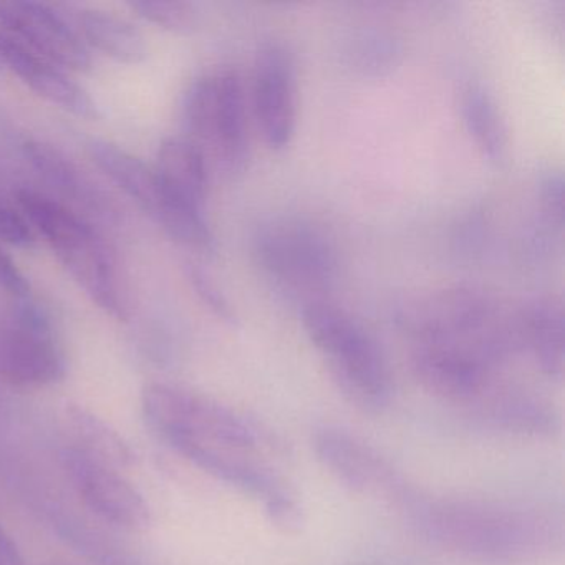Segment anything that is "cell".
<instances>
[{
  "instance_id": "6da1fadb",
  "label": "cell",
  "mask_w": 565,
  "mask_h": 565,
  "mask_svg": "<svg viewBox=\"0 0 565 565\" xmlns=\"http://www.w3.org/2000/svg\"><path fill=\"white\" fill-rule=\"evenodd\" d=\"M395 322L413 345H465L502 362L518 349L514 312L502 309L488 290L472 284L439 287L403 300Z\"/></svg>"
},
{
  "instance_id": "7a4b0ae2",
  "label": "cell",
  "mask_w": 565,
  "mask_h": 565,
  "mask_svg": "<svg viewBox=\"0 0 565 565\" xmlns=\"http://www.w3.org/2000/svg\"><path fill=\"white\" fill-rule=\"evenodd\" d=\"M302 326L353 405L379 412L390 402L388 363L375 337L352 313L329 300H316L302 307Z\"/></svg>"
},
{
  "instance_id": "3957f363",
  "label": "cell",
  "mask_w": 565,
  "mask_h": 565,
  "mask_svg": "<svg viewBox=\"0 0 565 565\" xmlns=\"http://www.w3.org/2000/svg\"><path fill=\"white\" fill-rule=\"evenodd\" d=\"M264 276L303 306L323 300L339 276V250L326 230L302 217H274L254 234Z\"/></svg>"
},
{
  "instance_id": "277c9868",
  "label": "cell",
  "mask_w": 565,
  "mask_h": 565,
  "mask_svg": "<svg viewBox=\"0 0 565 565\" xmlns=\"http://www.w3.org/2000/svg\"><path fill=\"white\" fill-rule=\"evenodd\" d=\"M188 140L203 153L207 167L226 178L249 167L250 147L243 82L234 71L198 78L184 95Z\"/></svg>"
},
{
  "instance_id": "5b68a950",
  "label": "cell",
  "mask_w": 565,
  "mask_h": 565,
  "mask_svg": "<svg viewBox=\"0 0 565 565\" xmlns=\"http://www.w3.org/2000/svg\"><path fill=\"white\" fill-rule=\"evenodd\" d=\"M19 204L32 230L47 241L75 282L105 312L121 319L124 307L114 267L104 244L92 227L57 201L34 191H21Z\"/></svg>"
},
{
  "instance_id": "8992f818",
  "label": "cell",
  "mask_w": 565,
  "mask_h": 565,
  "mask_svg": "<svg viewBox=\"0 0 565 565\" xmlns=\"http://www.w3.org/2000/svg\"><path fill=\"white\" fill-rule=\"evenodd\" d=\"M148 426L167 443H203L227 451L256 448L253 426L233 409L177 386L151 383L141 393Z\"/></svg>"
},
{
  "instance_id": "52a82bcc",
  "label": "cell",
  "mask_w": 565,
  "mask_h": 565,
  "mask_svg": "<svg viewBox=\"0 0 565 565\" xmlns=\"http://www.w3.org/2000/svg\"><path fill=\"white\" fill-rule=\"evenodd\" d=\"M64 373V353L41 312L24 307L0 319V379L38 388L58 382Z\"/></svg>"
},
{
  "instance_id": "ba28073f",
  "label": "cell",
  "mask_w": 565,
  "mask_h": 565,
  "mask_svg": "<svg viewBox=\"0 0 565 565\" xmlns=\"http://www.w3.org/2000/svg\"><path fill=\"white\" fill-rule=\"evenodd\" d=\"M253 110L267 147L286 150L296 135V62L286 45L267 42L254 62Z\"/></svg>"
},
{
  "instance_id": "9c48e42d",
  "label": "cell",
  "mask_w": 565,
  "mask_h": 565,
  "mask_svg": "<svg viewBox=\"0 0 565 565\" xmlns=\"http://www.w3.org/2000/svg\"><path fill=\"white\" fill-rule=\"evenodd\" d=\"M62 461L75 491L98 518L128 531L150 525L147 499L118 469L95 461L74 446L65 449Z\"/></svg>"
},
{
  "instance_id": "30bf717a",
  "label": "cell",
  "mask_w": 565,
  "mask_h": 565,
  "mask_svg": "<svg viewBox=\"0 0 565 565\" xmlns=\"http://www.w3.org/2000/svg\"><path fill=\"white\" fill-rule=\"evenodd\" d=\"M0 25L8 29L6 34L57 67L75 72L92 67L90 52L81 35L47 6L0 2Z\"/></svg>"
},
{
  "instance_id": "8fae6325",
  "label": "cell",
  "mask_w": 565,
  "mask_h": 565,
  "mask_svg": "<svg viewBox=\"0 0 565 565\" xmlns=\"http://www.w3.org/2000/svg\"><path fill=\"white\" fill-rule=\"evenodd\" d=\"M495 365L484 353L465 345L428 343L413 347L412 352V369L419 385L451 402L479 395Z\"/></svg>"
},
{
  "instance_id": "7c38bea8",
  "label": "cell",
  "mask_w": 565,
  "mask_h": 565,
  "mask_svg": "<svg viewBox=\"0 0 565 565\" xmlns=\"http://www.w3.org/2000/svg\"><path fill=\"white\" fill-rule=\"evenodd\" d=\"M154 173L163 200L158 223L184 214H206L210 167L188 138H168L161 143Z\"/></svg>"
},
{
  "instance_id": "4fadbf2b",
  "label": "cell",
  "mask_w": 565,
  "mask_h": 565,
  "mask_svg": "<svg viewBox=\"0 0 565 565\" xmlns=\"http://www.w3.org/2000/svg\"><path fill=\"white\" fill-rule=\"evenodd\" d=\"M429 529L438 532L439 539L469 554L491 557L505 552H518L521 547V524L511 515L495 514L488 509L441 508L429 511Z\"/></svg>"
},
{
  "instance_id": "5bb4252c",
  "label": "cell",
  "mask_w": 565,
  "mask_h": 565,
  "mask_svg": "<svg viewBox=\"0 0 565 565\" xmlns=\"http://www.w3.org/2000/svg\"><path fill=\"white\" fill-rule=\"evenodd\" d=\"M0 64L8 65L35 94L65 111L90 120L100 115L90 95L77 82L6 32H0Z\"/></svg>"
},
{
  "instance_id": "9a60e30c",
  "label": "cell",
  "mask_w": 565,
  "mask_h": 565,
  "mask_svg": "<svg viewBox=\"0 0 565 565\" xmlns=\"http://www.w3.org/2000/svg\"><path fill=\"white\" fill-rule=\"evenodd\" d=\"M514 326L519 347L531 353L545 375L561 379L565 363V316L562 300L555 296L525 300L514 310Z\"/></svg>"
},
{
  "instance_id": "2e32d148",
  "label": "cell",
  "mask_w": 565,
  "mask_h": 565,
  "mask_svg": "<svg viewBox=\"0 0 565 565\" xmlns=\"http://www.w3.org/2000/svg\"><path fill=\"white\" fill-rule=\"evenodd\" d=\"M168 445L207 475L214 476L227 484L236 486L247 494L263 499L264 504H269V502L289 494V491H286V488L274 476L260 471L249 462H244L243 459L234 456L233 451L190 441V439H177Z\"/></svg>"
},
{
  "instance_id": "e0dca14e",
  "label": "cell",
  "mask_w": 565,
  "mask_h": 565,
  "mask_svg": "<svg viewBox=\"0 0 565 565\" xmlns=\"http://www.w3.org/2000/svg\"><path fill=\"white\" fill-rule=\"evenodd\" d=\"M313 448L322 465L352 491H370L385 475L379 458L342 429H320L313 439Z\"/></svg>"
},
{
  "instance_id": "ac0fdd59",
  "label": "cell",
  "mask_w": 565,
  "mask_h": 565,
  "mask_svg": "<svg viewBox=\"0 0 565 565\" xmlns=\"http://www.w3.org/2000/svg\"><path fill=\"white\" fill-rule=\"evenodd\" d=\"M90 157L98 168L153 220L160 214L161 188L157 173L140 158L108 141H94Z\"/></svg>"
},
{
  "instance_id": "d6986e66",
  "label": "cell",
  "mask_w": 565,
  "mask_h": 565,
  "mask_svg": "<svg viewBox=\"0 0 565 565\" xmlns=\"http://www.w3.org/2000/svg\"><path fill=\"white\" fill-rule=\"evenodd\" d=\"M81 31L92 47L120 64H141L147 58V42L141 32L117 15L84 11L81 14Z\"/></svg>"
},
{
  "instance_id": "ffe728a7",
  "label": "cell",
  "mask_w": 565,
  "mask_h": 565,
  "mask_svg": "<svg viewBox=\"0 0 565 565\" xmlns=\"http://www.w3.org/2000/svg\"><path fill=\"white\" fill-rule=\"evenodd\" d=\"M67 419L77 441L75 449L118 471L134 465L137 456L130 443L125 441L124 436L107 422L81 406L67 408Z\"/></svg>"
},
{
  "instance_id": "44dd1931",
  "label": "cell",
  "mask_w": 565,
  "mask_h": 565,
  "mask_svg": "<svg viewBox=\"0 0 565 565\" xmlns=\"http://www.w3.org/2000/svg\"><path fill=\"white\" fill-rule=\"evenodd\" d=\"M466 130L489 160L498 161L508 150V128L494 98L486 88L471 85L461 98Z\"/></svg>"
},
{
  "instance_id": "7402d4cb",
  "label": "cell",
  "mask_w": 565,
  "mask_h": 565,
  "mask_svg": "<svg viewBox=\"0 0 565 565\" xmlns=\"http://www.w3.org/2000/svg\"><path fill=\"white\" fill-rule=\"evenodd\" d=\"M130 8L151 24L174 34H190L200 22V12L191 2L180 0H137Z\"/></svg>"
},
{
  "instance_id": "603a6c76",
  "label": "cell",
  "mask_w": 565,
  "mask_h": 565,
  "mask_svg": "<svg viewBox=\"0 0 565 565\" xmlns=\"http://www.w3.org/2000/svg\"><path fill=\"white\" fill-rule=\"evenodd\" d=\"M494 418L505 428L521 433L551 431L554 426L552 413L524 396H508L495 403Z\"/></svg>"
},
{
  "instance_id": "cb8c5ba5",
  "label": "cell",
  "mask_w": 565,
  "mask_h": 565,
  "mask_svg": "<svg viewBox=\"0 0 565 565\" xmlns=\"http://www.w3.org/2000/svg\"><path fill=\"white\" fill-rule=\"evenodd\" d=\"M28 154L34 167L55 186L64 191H74L78 188L77 171L54 148L42 143L28 145Z\"/></svg>"
},
{
  "instance_id": "d4e9b609",
  "label": "cell",
  "mask_w": 565,
  "mask_h": 565,
  "mask_svg": "<svg viewBox=\"0 0 565 565\" xmlns=\"http://www.w3.org/2000/svg\"><path fill=\"white\" fill-rule=\"evenodd\" d=\"M539 203L548 226H564V178L561 171L548 170L539 178Z\"/></svg>"
},
{
  "instance_id": "484cf974",
  "label": "cell",
  "mask_w": 565,
  "mask_h": 565,
  "mask_svg": "<svg viewBox=\"0 0 565 565\" xmlns=\"http://www.w3.org/2000/svg\"><path fill=\"white\" fill-rule=\"evenodd\" d=\"M190 279L194 289H196L198 296H200L201 300L210 307L211 312H213L214 316L220 317L224 322L233 323L234 320H236L233 307H231L226 297L223 296V292L217 289L216 284L211 280V277L207 276L203 269H200V267L196 266H191Z\"/></svg>"
},
{
  "instance_id": "4316f807",
  "label": "cell",
  "mask_w": 565,
  "mask_h": 565,
  "mask_svg": "<svg viewBox=\"0 0 565 565\" xmlns=\"http://www.w3.org/2000/svg\"><path fill=\"white\" fill-rule=\"evenodd\" d=\"M0 241L29 249L35 244L34 230L24 216L9 207L0 206Z\"/></svg>"
},
{
  "instance_id": "83f0119b",
  "label": "cell",
  "mask_w": 565,
  "mask_h": 565,
  "mask_svg": "<svg viewBox=\"0 0 565 565\" xmlns=\"http://www.w3.org/2000/svg\"><path fill=\"white\" fill-rule=\"evenodd\" d=\"M0 287L19 297H25L29 294L28 280L12 263L11 257L6 256L2 250H0Z\"/></svg>"
},
{
  "instance_id": "f1b7e54d",
  "label": "cell",
  "mask_w": 565,
  "mask_h": 565,
  "mask_svg": "<svg viewBox=\"0 0 565 565\" xmlns=\"http://www.w3.org/2000/svg\"><path fill=\"white\" fill-rule=\"evenodd\" d=\"M0 565H31L4 527H0Z\"/></svg>"
}]
</instances>
